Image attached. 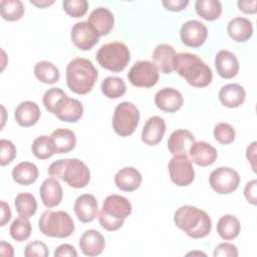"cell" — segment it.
Instances as JSON below:
<instances>
[{
  "instance_id": "cell-16",
  "label": "cell",
  "mask_w": 257,
  "mask_h": 257,
  "mask_svg": "<svg viewBox=\"0 0 257 257\" xmlns=\"http://www.w3.org/2000/svg\"><path fill=\"white\" fill-rule=\"evenodd\" d=\"M73 210L80 222H92L98 214L97 201L91 194H82L76 198L73 205Z\"/></svg>"
},
{
  "instance_id": "cell-6",
  "label": "cell",
  "mask_w": 257,
  "mask_h": 257,
  "mask_svg": "<svg viewBox=\"0 0 257 257\" xmlns=\"http://www.w3.org/2000/svg\"><path fill=\"white\" fill-rule=\"evenodd\" d=\"M42 234L53 238H67L74 231V222L70 215L64 211L46 210L38 221Z\"/></svg>"
},
{
  "instance_id": "cell-52",
  "label": "cell",
  "mask_w": 257,
  "mask_h": 257,
  "mask_svg": "<svg viewBox=\"0 0 257 257\" xmlns=\"http://www.w3.org/2000/svg\"><path fill=\"white\" fill-rule=\"evenodd\" d=\"M30 3L39 8H45V7L53 4L54 1L53 0H30Z\"/></svg>"
},
{
  "instance_id": "cell-23",
  "label": "cell",
  "mask_w": 257,
  "mask_h": 257,
  "mask_svg": "<svg viewBox=\"0 0 257 257\" xmlns=\"http://www.w3.org/2000/svg\"><path fill=\"white\" fill-rule=\"evenodd\" d=\"M176 55V51L174 47L167 43L159 44L152 55L153 63L157 67L158 71L169 74L174 70L173 62Z\"/></svg>"
},
{
  "instance_id": "cell-25",
  "label": "cell",
  "mask_w": 257,
  "mask_h": 257,
  "mask_svg": "<svg viewBox=\"0 0 257 257\" xmlns=\"http://www.w3.org/2000/svg\"><path fill=\"white\" fill-rule=\"evenodd\" d=\"M40 114L41 111L38 104L31 100L21 102L14 111L15 120L19 125L24 127L34 125L38 121Z\"/></svg>"
},
{
  "instance_id": "cell-36",
  "label": "cell",
  "mask_w": 257,
  "mask_h": 257,
  "mask_svg": "<svg viewBox=\"0 0 257 257\" xmlns=\"http://www.w3.org/2000/svg\"><path fill=\"white\" fill-rule=\"evenodd\" d=\"M0 13L7 21L19 20L24 14V5L20 0H2L0 2Z\"/></svg>"
},
{
  "instance_id": "cell-30",
  "label": "cell",
  "mask_w": 257,
  "mask_h": 257,
  "mask_svg": "<svg viewBox=\"0 0 257 257\" xmlns=\"http://www.w3.org/2000/svg\"><path fill=\"white\" fill-rule=\"evenodd\" d=\"M13 180L22 186L33 184L38 178L37 167L30 162H21L12 170Z\"/></svg>"
},
{
  "instance_id": "cell-12",
  "label": "cell",
  "mask_w": 257,
  "mask_h": 257,
  "mask_svg": "<svg viewBox=\"0 0 257 257\" xmlns=\"http://www.w3.org/2000/svg\"><path fill=\"white\" fill-rule=\"evenodd\" d=\"M208 30L204 23L198 20H188L180 30L182 42L189 47H200L207 39Z\"/></svg>"
},
{
  "instance_id": "cell-38",
  "label": "cell",
  "mask_w": 257,
  "mask_h": 257,
  "mask_svg": "<svg viewBox=\"0 0 257 257\" xmlns=\"http://www.w3.org/2000/svg\"><path fill=\"white\" fill-rule=\"evenodd\" d=\"M33 155L39 160H46L55 154L50 137L40 136L36 138L31 147Z\"/></svg>"
},
{
  "instance_id": "cell-24",
  "label": "cell",
  "mask_w": 257,
  "mask_h": 257,
  "mask_svg": "<svg viewBox=\"0 0 257 257\" xmlns=\"http://www.w3.org/2000/svg\"><path fill=\"white\" fill-rule=\"evenodd\" d=\"M39 194L42 203L47 208H52L59 205L63 197L61 185L57 179L52 177L45 179L42 182L39 189Z\"/></svg>"
},
{
  "instance_id": "cell-27",
  "label": "cell",
  "mask_w": 257,
  "mask_h": 257,
  "mask_svg": "<svg viewBox=\"0 0 257 257\" xmlns=\"http://www.w3.org/2000/svg\"><path fill=\"white\" fill-rule=\"evenodd\" d=\"M114 183L121 191L133 192L140 187L142 183V175L136 168L124 167L115 174Z\"/></svg>"
},
{
  "instance_id": "cell-7",
  "label": "cell",
  "mask_w": 257,
  "mask_h": 257,
  "mask_svg": "<svg viewBox=\"0 0 257 257\" xmlns=\"http://www.w3.org/2000/svg\"><path fill=\"white\" fill-rule=\"evenodd\" d=\"M95 58L101 67L113 72H120L128 64L131 52L124 43L114 41L101 45Z\"/></svg>"
},
{
  "instance_id": "cell-35",
  "label": "cell",
  "mask_w": 257,
  "mask_h": 257,
  "mask_svg": "<svg viewBox=\"0 0 257 257\" xmlns=\"http://www.w3.org/2000/svg\"><path fill=\"white\" fill-rule=\"evenodd\" d=\"M14 205L19 216L29 219L37 210V202L31 193H20L14 200Z\"/></svg>"
},
{
  "instance_id": "cell-42",
  "label": "cell",
  "mask_w": 257,
  "mask_h": 257,
  "mask_svg": "<svg viewBox=\"0 0 257 257\" xmlns=\"http://www.w3.org/2000/svg\"><path fill=\"white\" fill-rule=\"evenodd\" d=\"M15 157L16 148L14 144L9 140H0V165L6 166L10 164Z\"/></svg>"
},
{
  "instance_id": "cell-18",
  "label": "cell",
  "mask_w": 257,
  "mask_h": 257,
  "mask_svg": "<svg viewBox=\"0 0 257 257\" xmlns=\"http://www.w3.org/2000/svg\"><path fill=\"white\" fill-rule=\"evenodd\" d=\"M196 140L193 134L188 130L174 131L168 140V149L174 156H188L190 149L195 144Z\"/></svg>"
},
{
  "instance_id": "cell-17",
  "label": "cell",
  "mask_w": 257,
  "mask_h": 257,
  "mask_svg": "<svg viewBox=\"0 0 257 257\" xmlns=\"http://www.w3.org/2000/svg\"><path fill=\"white\" fill-rule=\"evenodd\" d=\"M87 23L94 29L98 36H104L113 28V14L107 8L97 7L89 14Z\"/></svg>"
},
{
  "instance_id": "cell-46",
  "label": "cell",
  "mask_w": 257,
  "mask_h": 257,
  "mask_svg": "<svg viewBox=\"0 0 257 257\" xmlns=\"http://www.w3.org/2000/svg\"><path fill=\"white\" fill-rule=\"evenodd\" d=\"M54 256L55 257H63V256L64 257L65 256L76 257L77 252H76L75 248L72 245H70V244H61L55 249Z\"/></svg>"
},
{
  "instance_id": "cell-29",
  "label": "cell",
  "mask_w": 257,
  "mask_h": 257,
  "mask_svg": "<svg viewBox=\"0 0 257 257\" xmlns=\"http://www.w3.org/2000/svg\"><path fill=\"white\" fill-rule=\"evenodd\" d=\"M229 36L237 42H246L253 34L252 22L245 17H235L227 25Z\"/></svg>"
},
{
  "instance_id": "cell-45",
  "label": "cell",
  "mask_w": 257,
  "mask_h": 257,
  "mask_svg": "<svg viewBox=\"0 0 257 257\" xmlns=\"http://www.w3.org/2000/svg\"><path fill=\"white\" fill-rule=\"evenodd\" d=\"M256 186H257L256 180H252V181H250V182H248L246 184L245 189H244V196H245L246 200L248 201V203H250L252 205H256L257 204Z\"/></svg>"
},
{
  "instance_id": "cell-5",
  "label": "cell",
  "mask_w": 257,
  "mask_h": 257,
  "mask_svg": "<svg viewBox=\"0 0 257 257\" xmlns=\"http://www.w3.org/2000/svg\"><path fill=\"white\" fill-rule=\"evenodd\" d=\"M132 213L130 201L120 195L107 196L98 212V221L100 226L107 231H116L124 223L126 217Z\"/></svg>"
},
{
  "instance_id": "cell-49",
  "label": "cell",
  "mask_w": 257,
  "mask_h": 257,
  "mask_svg": "<svg viewBox=\"0 0 257 257\" xmlns=\"http://www.w3.org/2000/svg\"><path fill=\"white\" fill-rule=\"evenodd\" d=\"M11 219V210L5 201H1V226H5Z\"/></svg>"
},
{
  "instance_id": "cell-48",
  "label": "cell",
  "mask_w": 257,
  "mask_h": 257,
  "mask_svg": "<svg viewBox=\"0 0 257 257\" xmlns=\"http://www.w3.org/2000/svg\"><path fill=\"white\" fill-rule=\"evenodd\" d=\"M256 0L253 1H238L237 5L239 10L246 14H254L256 13Z\"/></svg>"
},
{
  "instance_id": "cell-37",
  "label": "cell",
  "mask_w": 257,
  "mask_h": 257,
  "mask_svg": "<svg viewBox=\"0 0 257 257\" xmlns=\"http://www.w3.org/2000/svg\"><path fill=\"white\" fill-rule=\"evenodd\" d=\"M31 230L32 228L29 220L25 217L19 216L10 225L9 233L14 240L18 242H22L27 240L30 237Z\"/></svg>"
},
{
  "instance_id": "cell-22",
  "label": "cell",
  "mask_w": 257,
  "mask_h": 257,
  "mask_svg": "<svg viewBox=\"0 0 257 257\" xmlns=\"http://www.w3.org/2000/svg\"><path fill=\"white\" fill-rule=\"evenodd\" d=\"M191 161L200 167H208L215 163L218 157L217 150L210 144L200 141L195 142L189 152Z\"/></svg>"
},
{
  "instance_id": "cell-40",
  "label": "cell",
  "mask_w": 257,
  "mask_h": 257,
  "mask_svg": "<svg viewBox=\"0 0 257 257\" xmlns=\"http://www.w3.org/2000/svg\"><path fill=\"white\" fill-rule=\"evenodd\" d=\"M62 7L69 16L78 18L87 12L88 2L86 0H64Z\"/></svg>"
},
{
  "instance_id": "cell-20",
  "label": "cell",
  "mask_w": 257,
  "mask_h": 257,
  "mask_svg": "<svg viewBox=\"0 0 257 257\" xmlns=\"http://www.w3.org/2000/svg\"><path fill=\"white\" fill-rule=\"evenodd\" d=\"M215 67L222 78H232L239 71V62L235 54L227 49H222L215 56Z\"/></svg>"
},
{
  "instance_id": "cell-15",
  "label": "cell",
  "mask_w": 257,
  "mask_h": 257,
  "mask_svg": "<svg viewBox=\"0 0 257 257\" xmlns=\"http://www.w3.org/2000/svg\"><path fill=\"white\" fill-rule=\"evenodd\" d=\"M155 103L161 110L172 113L182 107L184 98L182 93L176 88L164 87L156 93Z\"/></svg>"
},
{
  "instance_id": "cell-21",
  "label": "cell",
  "mask_w": 257,
  "mask_h": 257,
  "mask_svg": "<svg viewBox=\"0 0 257 257\" xmlns=\"http://www.w3.org/2000/svg\"><path fill=\"white\" fill-rule=\"evenodd\" d=\"M166 132V122L163 117L151 116L144 124L142 131V141L148 146L158 145Z\"/></svg>"
},
{
  "instance_id": "cell-28",
  "label": "cell",
  "mask_w": 257,
  "mask_h": 257,
  "mask_svg": "<svg viewBox=\"0 0 257 257\" xmlns=\"http://www.w3.org/2000/svg\"><path fill=\"white\" fill-rule=\"evenodd\" d=\"M49 137L55 154H65L75 148V134L68 128H56Z\"/></svg>"
},
{
  "instance_id": "cell-26",
  "label": "cell",
  "mask_w": 257,
  "mask_h": 257,
  "mask_svg": "<svg viewBox=\"0 0 257 257\" xmlns=\"http://www.w3.org/2000/svg\"><path fill=\"white\" fill-rule=\"evenodd\" d=\"M218 96L224 106L235 108L244 102L246 91L243 86L238 83H228L221 87Z\"/></svg>"
},
{
  "instance_id": "cell-8",
  "label": "cell",
  "mask_w": 257,
  "mask_h": 257,
  "mask_svg": "<svg viewBox=\"0 0 257 257\" xmlns=\"http://www.w3.org/2000/svg\"><path fill=\"white\" fill-rule=\"evenodd\" d=\"M140 121L138 107L130 101L118 103L112 116V127L115 134L120 137H128L135 133Z\"/></svg>"
},
{
  "instance_id": "cell-14",
  "label": "cell",
  "mask_w": 257,
  "mask_h": 257,
  "mask_svg": "<svg viewBox=\"0 0 257 257\" xmlns=\"http://www.w3.org/2000/svg\"><path fill=\"white\" fill-rule=\"evenodd\" d=\"M52 113L61 121L76 122L82 116L83 105L78 99L70 98L65 95L56 104Z\"/></svg>"
},
{
  "instance_id": "cell-31",
  "label": "cell",
  "mask_w": 257,
  "mask_h": 257,
  "mask_svg": "<svg viewBox=\"0 0 257 257\" xmlns=\"http://www.w3.org/2000/svg\"><path fill=\"white\" fill-rule=\"evenodd\" d=\"M241 230L240 221L234 215H224L217 222V232L224 240L235 239Z\"/></svg>"
},
{
  "instance_id": "cell-32",
  "label": "cell",
  "mask_w": 257,
  "mask_h": 257,
  "mask_svg": "<svg viewBox=\"0 0 257 257\" xmlns=\"http://www.w3.org/2000/svg\"><path fill=\"white\" fill-rule=\"evenodd\" d=\"M34 74L38 80L43 83L53 84L58 81L60 73L58 68L50 61H38L34 66Z\"/></svg>"
},
{
  "instance_id": "cell-9",
  "label": "cell",
  "mask_w": 257,
  "mask_h": 257,
  "mask_svg": "<svg viewBox=\"0 0 257 257\" xmlns=\"http://www.w3.org/2000/svg\"><path fill=\"white\" fill-rule=\"evenodd\" d=\"M240 176L237 171L229 167H220L211 172L209 184L218 194L233 193L239 186Z\"/></svg>"
},
{
  "instance_id": "cell-34",
  "label": "cell",
  "mask_w": 257,
  "mask_h": 257,
  "mask_svg": "<svg viewBox=\"0 0 257 257\" xmlns=\"http://www.w3.org/2000/svg\"><path fill=\"white\" fill-rule=\"evenodd\" d=\"M101 91L104 96L115 99L122 96L126 91V85L122 78L118 76H107L105 77L100 85Z\"/></svg>"
},
{
  "instance_id": "cell-10",
  "label": "cell",
  "mask_w": 257,
  "mask_h": 257,
  "mask_svg": "<svg viewBox=\"0 0 257 257\" xmlns=\"http://www.w3.org/2000/svg\"><path fill=\"white\" fill-rule=\"evenodd\" d=\"M127 78L134 86L149 88L158 82L159 71L153 62L140 60L131 67Z\"/></svg>"
},
{
  "instance_id": "cell-47",
  "label": "cell",
  "mask_w": 257,
  "mask_h": 257,
  "mask_svg": "<svg viewBox=\"0 0 257 257\" xmlns=\"http://www.w3.org/2000/svg\"><path fill=\"white\" fill-rule=\"evenodd\" d=\"M162 4L168 10L181 11L188 6L189 1L188 0H164L162 1Z\"/></svg>"
},
{
  "instance_id": "cell-44",
  "label": "cell",
  "mask_w": 257,
  "mask_h": 257,
  "mask_svg": "<svg viewBox=\"0 0 257 257\" xmlns=\"http://www.w3.org/2000/svg\"><path fill=\"white\" fill-rule=\"evenodd\" d=\"M238 249L231 243H221L214 250V257H237Z\"/></svg>"
},
{
  "instance_id": "cell-4",
  "label": "cell",
  "mask_w": 257,
  "mask_h": 257,
  "mask_svg": "<svg viewBox=\"0 0 257 257\" xmlns=\"http://www.w3.org/2000/svg\"><path fill=\"white\" fill-rule=\"evenodd\" d=\"M48 174L50 177L61 180L75 189L86 187L90 180L87 166L75 158L60 159L53 162L48 168Z\"/></svg>"
},
{
  "instance_id": "cell-50",
  "label": "cell",
  "mask_w": 257,
  "mask_h": 257,
  "mask_svg": "<svg viewBox=\"0 0 257 257\" xmlns=\"http://www.w3.org/2000/svg\"><path fill=\"white\" fill-rule=\"evenodd\" d=\"M256 145L257 143L256 142H253L248 148H247V151H246V157H247V160L248 162H250L251 166H252V169L253 171L255 172L256 171V167H255V157H256Z\"/></svg>"
},
{
  "instance_id": "cell-13",
  "label": "cell",
  "mask_w": 257,
  "mask_h": 257,
  "mask_svg": "<svg viewBox=\"0 0 257 257\" xmlns=\"http://www.w3.org/2000/svg\"><path fill=\"white\" fill-rule=\"evenodd\" d=\"M70 37L72 43L80 50H89L98 42V34L87 23L80 21L72 26Z\"/></svg>"
},
{
  "instance_id": "cell-2",
  "label": "cell",
  "mask_w": 257,
  "mask_h": 257,
  "mask_svg": "<svg viewBox=\"0 0 257 257\" xmlns=\"http://www.w3.org/2000/svg\"><path fill=\"white\" fill-rule=\"evenodd\" d=\"M175 225L194 239L204 238L212 229V221L209 215L202 209L185 205L177 209L174 214Z\"/></svg>"
},
{
  "instance_id": "cell-39",
  "label": "cell",
  "mask_w": 257,
  "mask_h": 257,
  "mask_svg": "<svg viewBox=\"0 0 257 257\" xmlns=\"http://www.w3.org/2000/svg\"><path fill=\"white\" fill-rule=\"evenodd\" d=\"M214 138L222 145H228L235 140V130L228 122H219L214 126Z\"/></svg>"
},
{
  "instance_id": "cell-41",
  "label": "cell",
  "mask_w": 257,
  "mask_h": 257,
  "mask_svg": "<svg viewBox=\"0 0 257 257\" xmlns=\"http://www.w3.org/2000/svg\"><path fill=\"white\" fill-rule=\"evenodd\" d=\"M65 95H66V93L59 87H51V88L47 89L45 91V93L43 94V98H42V101H43V104H44L45 108L49 112L52 113L56 104Z\"/></svg>"
},
{
  "instance_id": "cell-43",
  "label": "cell",
  "mask_w": 257,
  "mask_h": 257,
  "mask_svg": "<svg viewBox=\"0 0 257 257\" xmlns=\"http://www.w3.org/2000/svg\"><path fill=\"white\" fill-rule=\"evenodd\" d=\"M48 248L45 243L39 240L28 243L24 250L26 257H46L48 256Z\"/></svg>"
},
{
  "instance_id": "cell-19",
  "label": "cell",
  "mask_w": 257,
  "mask_h": 257,
  "mask_svg": "<svg viewBox=\"0 0 257 257\" xmlns=\"http://www.w3.org/2000/svg\"><path fill=\"white\" fill-rule=\"evenodd\" d=\"M78 245L84 255L92 257L102 253L105 246V240L101 233L94 229H89L84 231L81 235Z\"/></svg>"
},
{
  "instance_id": "cell-1",
  "label": "cell",
  "mask_w": 257,
  "mask_h": 257,
  "mask_svg": "<svg viewBox=\"0 0 257 257\" xmlns=\"http://www.w3.org/2000/svg\"><path fill=\"white\" fill-rule=\"evenodd\" d=\"M173 66L178 74L184 77L192 86L205 87L212 81L213 73L210 66L196 54L189 52L177 53Z\"/></svg>"
},
{
  "instance_id": "cell-51",
  "label": "cell",
  "mask_w": 257,
  "mask_h": 257,
  "mask_svg": "<svg viewBox=\"0 0 257 257\" xmlns=\"http://www.w3.org/2000/svg\"><path fill=\"white\" fill-rule=\"evenodd\" d=\"M0 254L3 255V256L12 257L14 255L13 247L9 243H6L5 241H1V243H0Z\"/></svg>"
},
{
  "instance_id": "cell-11",
  "label": "cell",
  "mask_w": 257,
  "mask_h": 257,
  "mask_svg": "<svg viewBox=\"0 0 257 257\" xmlns=\"http://www.w3.org/2000/svg\"><path fill=\"white\" fill-rule=\"evenodd\" d=\"M168 170L172 182L177 186H189L195 179V171L192 165V161L188 158V156H174L169 162Z\"/></svg>"
},
{
  "instance_id": "cell-3",
  "label": "cell",
  "mask_w": 257,
  "mask_h": 257,
  "mask_svg": "<svg viewBox=\"0 0 257 257\" xmlns=\"http://www.w3.org/2000/svg\"><path fill=\"white\" fill-rule=\"evenodd\" d=\"M98 76L96 68L89 59L76 57L70 60L66 66V84L68 88L77 94L89 92Z\"/></svg>"
},
{
  "instance_id": "cell-33",
  "label": "cell",
  "mask_w": 257,
  "mask_h": 257,
  "mask_svg": "<svg viewBox=\"0 0 257 257\" xmlns=\"http://www.w3.org/2000/svg\"><path fill=\"white\" fill-rule=\"evenodd\" d=\"M195 9L199 16L208 21H213L220 17L222 4L218 0H197Z\"/></svg>"
}]
</instances>
